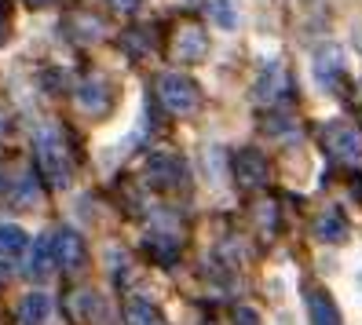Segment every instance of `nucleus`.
<instances>
[{"mask_svg": "<svg viewBox=\"0 0 362 325\" xmlns=\"http://www.w3.org/2000/svg\"><path fill=\"white\" fill-rule=\"evenodd\" d=\"M158 99H161V106L173 117H190V114L202 110L198 81H190L187 73H176V70H168V73L158 77Z\"/></svg>", "mask_w": 362, "mask_h": 325, "instance_id": "1", "label": "nucleus"}, {"mask_svg": "<svg viewBox=\"0 0 362 325\" xmlns=\"http://www.w3.org/2000/svg\"><path fill=\"white\" fill-rule=\"evenodd\" d=\"M37 168L52 187L70 183V154H66V146H62L55 128H40L37 132Z\"/></svg>", "mask_w": 362, "mask_h": 325, "instance_id": "2", "label": "nucleus"}, {"mask_svg": "<svg viewBox=\"0 0 362 325\" xmlns=\"http://www.w3.org/2000/svg\"><path fill=\"white\" fill-rule=\"evenodd\" d=\"M318 143H322V150H326L333 161L351 165V161L362 158V132H358L351 121H344V117L326 121L322 132H318Z\"/></svg>", "mask_w": 362, "mask_h": 325, "instance_id": "3", "label": "nucleus"}, {"mask_svg": "<svg viewBox=\"0 0 362 325\" xmlns=\"http://www.w3.org/2000/svg\"><path fill=\"white\" fill-rule=\"evenodd\" d=\"M183 179H187V168H183L180 154H173V150H154V154L146 158V183L151 187L176 190Z\"/></svg>", "mask_w": 362, "mask_h": 325, "instance_id": "4", "label": "nucleus"}, {"mask_svg": "<svg viewBox=\"0 0 362 325\" xmlns=\"http://www.w3.org/2000/svg\"><path fill=\"white\" fill-rule=\"evenodd\" d=\"M289 92H293V77H289V70L282 66V62H267V70H264L260 81H257V99L267 102V106H274V102L289 99Z\"/></svg>", "mask_w": 362, "mask_h": 325, "instance_id": "5", "label": "nucleus"}, {"mask_svg": "<svg viewBox=\"0 0 362 325\" xmlns=\"http://www.w3.org/2000/svg\"><path fill=\"white\" fill-rule=\"evenodd\" d=\"M234 179L245 190H260L267 183V158L260 150H238L234 154Z\"/></svg>", "mask_w": 362, "mask_h": 325, "instance_id": "6", "label": "nucleus"}, {"mask_svg": "<svg viewBox=\"0 0 362 325\" xmlns=\"http://www.w3.org/2000/svg\"><path fill=\"white\" fill-rule=\"evenodd\" d=\"M52 252H55V267H62V271H77L84 264V242H81V234L70 230V227H62L52 237Z\"/></svg>", "mask_w": 362, "mask_h": 325, "instance_id": "7", "label": "nucleus"}, {"mask_svg": "<svg viewBox=\"0 0 362 325\" xmlns=\"http://www.w3.org/2000/svg\"><path fill=\"white\" fill-rule=\"evenodd\" d=\"M315 77L322 88H337L340 81H344V48L337 45H326L322 52L315 55Z\"/></svg>", "mask_w": 362, "mask_h": 325, "instance_id": "8", "label": "nucleus"}, {"mask_svg": "<svg viewBox=\"0 0 362 325\" xmlns=\"http://www.w3.org/2000/svg\"><path fill=\"white\" fill-rule=\"evenodd\" d=\"M176 59L180 62H202L205 55H209V37H205V30H198V26H183L180 33H176Z\"/></svg>", "mask_w": 362, "mask_h": 325, "instance_id": "9", "label": "nucleus"}, {"mask_svg": "<svg viewBox=\"0 0 362 325\" xmlns=\"http://www.w3.org/2000/svg\"><path fill=\"white\" fill-rule=\"evenodd\" d=\"M315 237H318V242H326V245L348 242V220H344V212H340V208H322V215L315 220Z\"/></svg>", "mask_w": 362, "mask_h": 325, "instance_id": "10", "label": "nucleus"}, {"mask_svg": "<svg viewBox=\"0 0 362 325\" xmlns=\"http://www.w3.org/2000/svg\"><path fill=\"white\" fill-rule=\"evenodd\" d=\"M308 314H311V325H344L333 296L326 289H311L308 292Z\"/></svg>", "mask_w": 362, "mask_h": 325, "instance_id": "11", "label": "nucleus"}, {"mask_svg": "<svg viewBox=\"0 0 362 325\" xmlns=\"http://www.w3.org/2000/svg\"><path fill=\"white\" fill-rule=\"evenodd\" d=\"M52 314V300L48 292H30L18 303V325H45Z\"/></svg>", "mask_w": 362, "mask_h": 325, "instance_id": "12", "label": "nucleus"}, {"mask_svg": "<svg viewBox=\"0 0 362 325\" xmlns=\"http://www.w3.org/2000/svg\"><path fill=\"white\" fill-rule=\"evenodd\" d=\"M52 267H55V252H52V237L45 234V237H37L33 242V249H30V274L33 278H45V274H52Z\"/></svg>", "mask_w": 362, "mask_h": 325, "instance_id": "13", "label": "nucleus"}, {"mask_svg": "<svg viewBox=\"0 0 362 325\" xmlns=\"http://www.w3.org/2000/svg\"><path fill=\"white\" fill-rule=\"evenodd\" d=\"M26 249H30V234H26L23 227H15V223H0V256L15 259V256H23Z\"/></svg>", "mask_w": 362, "mask_h": 325, "instance_id": "14", "label": "nucleus"}, {"mask_svg": "<svg viewBox=\"0 0 362 325\" xmlns=\"http://www.w3.org/2000/svg\"><path fill=\"white\" fill-rule=\"evenodd\" d=\"M77 102H81L88 114H103L106 106H110V92H106V84H103V81H88V84H81Z\"/></svg>", "mask_w": 362, "mask_h": 325, "instance_id": "15", "label": "nucleus"}, {"mask_svg": "<svg viewBox=\"0 0 362 325\" xmlns=\"http://www.w3.org/2000/svg\"><path fill=\"white\" fill-rule=\"evenodd\" d=\"M124 318H129V325H165L161 311L154 307V303H146V300H129Z\"/></svg>", "mask_w": 362, "mask_h": 325, "instance_id": "16", "label": "nucleus"}, {"mask_svg": "<svg viewBox=\"0 0 362 325\" xmlns=\"http://www.w3.org/2000/svg\"><path fill=\"white\" fill-rule=\"evenodd\" d=\"M209 15L220 30H234L238 26V11H234L230 0H209Z\"/></svg>", "mask_w": 362, "mask_h": 325, "instance_id": "17", "label": "nucleus"}, {"mask_svg": "<svg viewBox=\"0 0 362 325\" xmlns=\"http://www.w3.org/2000/svg\"><path fill=\"white\" fill-rule=\"evenodd\" d=\"M121 48L129 52L132 59H143L146 52H151V37H146V30H129L121 37Z\"/></svg>", "mask_w": 362, "mask_h": 325, "instance_id": "18", "label": "nucleus"}, {"mask_svg": "<svg viewBox=\"0 0 362 325\" xmlns=\"http://www.w3.org/2000/svg\"><path fill=\"white\" fill-rule=\"evenodd\" d=\"M15 201H18V205H26V201H37V183H33L30 176L23 179V187H18V198H15Z\"/></svg>", "mask_w": 362, "mask_h": 325, "instance_id": "19", "label": "nucleus"}, {"mask_svg": "<svg viewBox=\"0 0 362 325\" xmlns=\"http://www.w3.org/2000/svg\"><path fill=\"white\" fill-rule=\"evenodd\" d=\"M234 321L238 325H260V314L252 307H234Z\"/></svg>", "mask_w": 362, "mask_h": 325, "instance_id": "20", "label": "nucleus"}, {"mask_svg": "<svg viewBox=\"0 0 362 325\" xmlns=\"http://www.w3.org/2000/svg\"><path fill=\"white\" fill-rule=\"evenodd\" d=\"M110 4H114L117 11H139V4H143V0H110Z\"/></svg>", "mask_w": 362, "mask_h": 325, "instance_id": "21", "label": "nucleus"}, {"mask_svg": "<svg viewBox=\"0 0 362 325\" xmlns=\"http://www.w3.org/2000/svg\"><path fill=\"white\" fill-rule=\"evenodd\" d=\"M351 194H355V201H362V176H355V187H351Z\"/></svg>", "mask_w": 362, "mask_h": 325, "instance_id": "22", "label": "nucleus"}, {"mask_svg": "<svg viewBox=\"0 0 362 325\" xmlns=\"http://www.w3.org/2000/svg\"><path fill=\"white\" fill-rule=\"evenodd\" d=\"M4 187H8V168L0 165V190H4Z\"/></svg>", "mask_w": 362, "mask_h": 325, "instance_id": "23", "label": "nucleus"}, {"mask_svg": "<svg viewBox=\"0 0 362 325\" xmlns=\"http://www.w3.org/2000/svg\"><path fill=\"white\" fill-rule=\"evenodd\" d=\"M26 4H45V0H26Z\"/></svg>", "mask_w": 362, "mask_h": 325, "instance_id": "24", "label": "nucleus"}]
</instances>
